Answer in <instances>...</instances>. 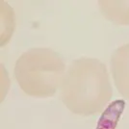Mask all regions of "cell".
I'll return each instance as SVG.
<instances>
[{
	"instance_id": "cell-1",
	"label": "cell",
	"mask_w": 129,
	"mask_h": 129,
	"mask_svg": "<svg viewBox=\"0 0 129 129\" xmlns=\"http://www.w3.org/2000/svg\"><path fill=\"white\" fill-rule=\"evenodd\" d=\"M113 94L104 63L95 58L74 60L67 69L60 98L71 113L88 117L102 114Z\"/></svg>"
},
{
	"instance_id": "cell-2",
	"label": "cell",
	"mask_w": 129,
	"mask_h": 129,
	"mask_svg": "<svg viewBox=\"0 0 129 129\" xmlns=\"http://www.w3.org/2000/svg\"><path fill=\"white\" fill-rule=\"evenodd\" d=\"M66 71V64L59 53L47 47H35L16 60L14 74L27 95L46 98L60 91Z\"/></svg>"
},
{
	"instance_id": "cell-5",
	"label": "cell",
	"mask_w": 129,
	"mask_h": 129,
	"mask_svg": "<svg viewBox=\"0 0 129 129\" xmlns=\"http://www.w3.org/2000/svg\"><path fill=\"white\" fill-rule=\"evenodd\" d=\"M124 108L125 101L122 99L115 100L109 104L101 114L95 129H116Z\"/></svg>"
},
{
	"instance_id": "cell-3",
	"label": "cell",
	"mask_w": 129,
	"mask_h": 129,
	"mask_svg": "<svg viewBox=\"0 0 129 129\" xmlns=\"http://www.w3.org/2000/svg\"><path fill=\"white\" fill-rule=\"evenodd\" d=\"M110 64L115 86L118 92L129 100V43L114 51Z\"/></svg>"
},
{
	"instance_id": "cell-4",
	"label": "cell",
	"mask_w": 129,
	"mask_h": 129,
	"mask_svg": "<svg viewBox=\"0 0 129 129\" xmlns=\"http://www.w3.org/2000/svg\"><path fill=\"white\" fill-rule=\"evenodd\" d=\"M97 3L107 20L117 25H129V1L99 0Z\"/></svg>"
}]
</instances>
